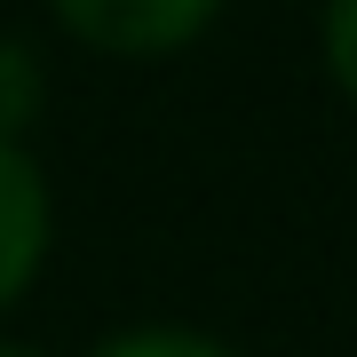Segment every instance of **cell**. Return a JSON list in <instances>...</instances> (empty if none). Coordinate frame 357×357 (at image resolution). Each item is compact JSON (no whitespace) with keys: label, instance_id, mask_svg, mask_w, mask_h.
I'll list each match as a JSON object with an SVG mask.
<instances>
[{"label":"cell","instance_id":"6da1fadb","mask_svg":"<svg viewBox=\"0 0 357 357\" xmlns=\"http://www.w3.org/2000/svg\"><path fill=\"white\" fill-rule=\"evenodd\" d=\"M215 8L222 0H56V16H64L88 48H112V56H167Z\"/></svg>","mask_w":357,"mask_h":357},{"label":"cell","instance_id":"7a4b0ae2","mask_svg":"<svg viewBox=\"0 0 357 357\" xmlns=\"http://www.w3.org/2000/svg\"><path fill=\"white\" fill-rule=\"evenodd\" d=\"M40 255H48V191H40V167L0 135V302L32 286Z\"/></svg>","mask_w":357,"mask_h":357},{"label":"cell","instance_id":"3957f363","mask_svg":"<svg viewBox=\"0 0 357 357\" xmlns=\"http://www.w3.org/2000/svg\"><path fill=\"white\" fill-rule=\"evenodd\" d=\"M96 357H230L222 342H206V333H183V326H143V333H119V342H103Z\"/></svg>","mask_w":357,"mask_h":357},{"label":"cell","instance_id":"277c9868","mask_svg":"<svg viewBox=\"0 0 357 357\" xmlns=\"http://www.w3.org/2000/svg\"><path fill=\"white\" fill-rule=\"evenodd\" d=\"M326 64L357 96V0H333V8H326Z\"/></svg>","mask_w":357,"mask_h":357},{"label":"cell","instance_id":"5b68a950","mask_svg":"<svg viewBox=\"0 0 357 357\" xmlns=\"http://www.w3.org/2000/svg\"><path fill=\"white\" fill-rule=\"evenodd\" d=\"M24 112H32V56L16 48V40H0V135H8Z\"/></svg>","mask_w":357,"mask_h":357},{"label":"cell","instance_id":"8992f818","mask_svg":"<svg viewBox=\"0 0 357 357\" xmlns=\"http://www.w3.org/2000/svg\"><path fill=\"white\" fill-rule=\"evenodd\" d=\"M0 357H32V349H8V342H0Z\"/></svg>","mask_w":357,"mask_h":357}]
</instances>
